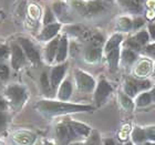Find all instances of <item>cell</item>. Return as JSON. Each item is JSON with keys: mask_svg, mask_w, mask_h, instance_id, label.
Masks as SVG:
<instances>
[{"mask_svg": "<svg viewBox=\"0 0 155 145\" xmlns=\"http://www.w3.org/2000/svg\"><path fill=\"white\" fill-rule=\"evenodd\" d=\"M119 22H120V28L123 30H129L131 28V23H132L129 19H126V18H122Z\"/></svg>", "mask_w": 155, "mask_h": 145, "instance_id": "obj_28", "label": "cell"}, {"mask_svg": "<svg viewBox=\"0 0 155 145\" xmlns=\"http://www.w3.org/2000/svg\"><path fill=\"white\" fill-rule=\"evenodd\" d=\"M104 144L105 145H114V142L112 141V140H105V142H104Z\"/></svg>", "mask_w": 155, "mask_h": 145, "instance_id": "obj_38", "label": "cell"}, {"mask_svg": "<svg viewBox=\"0 0 155 145\" xmlns=\"http://www.w3.org/2000/svg\"><path fill=\"white\" fill-rule=\"evenodd\" d=\"M146 136H147L149 139L155 141V127H151V129L147 130V131H146Z\"/></svg>", "mask_w": 155, "mask_h": 145, "instance_id": "obj_32", "label": "cell"}, {"mask_svg": "<svg viewBox=\"0 0 155 145\" xmlns=\"http://www.w3.org/2000/svg\"><path fill=\"white\" fill-rule=\"evenodd\" d=\"M126 145H132V144H131V143H127V144H126Z\"/></svg>", "mask_w": 155, "mask_h": 145, "instance_id": "obj_41", "label": "cell"}, {"mask_svg": "<svg viewBox=\"0 0 155 145\" xmlns=\"http://www.w3.org/2000/svg\"><path fill=\"white\" fill-rule=\"evenodd\" d=\"M67 64H60V65H57L55 68H53L51 72V85L53 89L58 87L61 80L63 79L64 77V73L67 71Z\"/></svg>", "mask_w": 155, "mask_h": 145, "instance_id": "obj_9", "label": "cell"}, {"mask_svg": "<svg viewBox=\"0 0 155 145\" xmlns=\"http://www.w3.org/2000/svg\"><path fill=\"white\" fill-rule=\"evenodd\" d=\"M37 109L45 114H64L71 112H82L91 111L92 107L89 105H79L70 104L65 102H55V101H40L37 104Z\"/></svg>", "mask_w": 155, "mask_h": 145, "instance_id": "obj_1", "label": "cell"}, {"mask_svg": "<svg viewBox=\"0 0 155 145\" xmlns=\"http://www.w3.org/2000/svg\"><path fill=\"white\" fill-rule=\"evenodd\" d=\"M119 1L124 8L133 12H140L142 10L143 3L145 2V0H119Z\"/></svg>", "mask_w": 155, "mask_h": 145, "instance_id": "obj_10", "label": "cell"}, {"mask_svg": "<svg viewBox=\"0 0 155 145\" xmlns=\"http://www.w3.org/2000/svg\"><path fill=\"white\" fill-rule=\"evenodd\" d=\"M9 77V69L6 64H0V79L7 80Z\"/></svg>", "mask_w": 155, "mask_h": 145, "instance_id": "obj_26", "label": "cell"}, {"mask_svg": "<svg viewBox=\"0 0 155 145\" xmlns=\"http://www.w3.org/2000/svg\"><path fill=\"white\" fill-rule=\"evenodd\" d=\"M72 93V85L69 81H64L60 87L59 90V99L61 101H67L69 100V97H71Z\"/></svg>", "mask_w": 155, "mask_h": 145, "instance_id": "obj_14", "label": "cell"}, {"mask_svg": "<svg viewBox=\"0 0 155 145\" xmlns=\"http://www.w3.org/2000/svg\"><path fill=\"white\" fill-rule=\"evenodd\" d=\"M152 93H153V95H154V97H155V90H154V91H153Z\"/></svg>", "mask_w": 155, "mask_h": 145, "instance_id": "obj_39", "label": "cell"}, {"mask_svg": "<svg viewBox=\"0 0 155 145\" xmlns=\"http://www.w3.org/2000/svg\"><path fill=\"white\" fill-rule=\"evenodd\" d=\"M70 125L73 127V130L75 131L78 135H87L89 132H90V129L87 126L83 125V124H80V123H75V122H71Z\"/></svg>", "mask_w": 155, "mask_h": 145, "instance_id": "obj_18", "label": "cell"}, {"mask_svg": "<svg viewBox=\"0 0 155 145\" xmlns=\"http://www.w3.org/2000/svg\"><path fill=\"white\" fill-rule=\"evenodd\" d=\"M149 29H150V33H151L152 38L155 39V25H151Z\"/></svg>", "mask_w": 155, "mask_h": 145, "instance_id": "obj_35", "label": "cell"}, {"mask_svg": "<svg viewBox=\"0 0 155 145\" xmlns=\"http://www.w3.org/2000/svg\"><path fill=\"white\" fill-rule=\"evenodd\" d=\"M9 48L7 45H0V61L2 59H7L9 57Z\"/></svg>", "mask_w": 155, "mask_h": 145, "instance_id": "obj_27", "label": "cell"}, {"mask_svg": "<svg viewBox=\"0 0 155 145\" xmlns=\"http://www.w3.org/2000/svg\"><path fill=\"white\" fill-rule=\"evenodd\" d=\"M127 44H129V47H131V48H133V49H137V50L140 49V44L137 43V41L135 40V38L130 39L129 41H127Z\"/></svg>", "mask_w": 155, "mask_h": 145, "instance_id": "obj_31", "label": "cell"}, {"mask_svg": "<svg viewBox=\"0 0 155 145\" xmlns=\"http://www.w3.org/2000/svg\"><path fill=\"white\" fill-rule=\"evenodd\" d=\"M121 101H122V105L125 107L126 110H131L133 109V102L131 101V99L129 97V95H124V94H121Z\"/></svg>", "mask_w": 155, "mask_h": 145, "instance_id": "obj_23", "label": "cell"}, {"mask_svg": "<svg viewBox=\"0 0 155 145\" xmlns=\"http://www.w3.org/2000/svg\"><path fill=\"white\" fill-rule=\"evenodd\" d=\"M61 26L60 23H51V25H48L43 28V30L41 31L40 36H39V39L42 40V41H47V40H50L53 37L57 36V33L59 32Z\"/></svg>", "mask_w": 155, "mask_h": 145, "instance_id": "obj_8", "label": "cell"}, {"mask_svg": "<svg viewBox=\"0 0 155 145\" xmlns=\"http://www.w3.org/2000/svg\"><path fill=\"white\" fill-rule=\"evenodd\" d=\"M144 145H155V144H144Z\"/></svg>", "mask_w": 155, "mask_h": 145, "instance_id": "obj_40", "label": "cell"}, {"mask_svg": "<svg viewBox=\"0 0 155 145\" xmlns=\"http://www.w3.org/2000/svg\"><path fill=\"white\" fill-rule=\"evenodd\" d=\"M120 59V53H119V48L114 49L112 51L107 52V62L110 65L111 71H115L117 68V63H119Z\"/></svg>", "mask_w": 155, "mask_h": 145, "instance_id": "obj_15", "label": "cell"}, {"mask_svg": "<svg viewBox=\"0 0 155 145\" xmlns=\"http://www.w3.org/2000/svg\"><path fill=\"white\" fill-rule=\"evenodd\" d=\"M20 45L22 48L23 52L26 53V55L29 58V60L33 63H38L40 61V57H39V53L37 51V49L35 48V45L31 43V41H29L28 39L21 38L19 39Z\"/></svg>", "mask_w": 155, "mask_h": 145, "instance_id": "obj_5", "label": "cell"}, {"mask_svg": "<svg viewBox=\"0 0 155 145\" xmlns=\"http://www.w3.org/2000/svg\"><path fill=\"white\" fill-rule=\"evenodd\" d=\"M136 55L134 54V52H132L131 50H124L122 54V60L124 63L126 64H131L132 62L135 61Z\"/></svg>", "mask_w": 155, "mask_h": 145, "instance_id": "obj_20", "label": "cell"}, {"mask_svg": "<svg viewBox=\"0 0 155 145\" xmlns=\"http://www.w3.org/2000/svg\"><path fill=\"white\" fill-rule=\"evenodd\" d=\"M67 53H68V39H67V37H62L59 41L55 60L58 62L64 61V59L67 58Z\"/></svg>", "mask_w": 155, "mask_h": 145, "instance_id": "obj_11", "label": "cell"}, {"mask_svg": "<svg viewBox=\"0 0 155 145\" xmlns=\"http://www.w3.org/2000/svg\"><path fill=\"white\" fill-rule=\"evenodd\" d=\"M53 21H54V16L51 12V10L49 9V8H47L45 13V18H43V22H45V26H48V25H51Z\"/></svg>", "mask_w": 155, "mask_h": 145, "instance_id": "obj_24", "label": "cell"}, {"mask_svg": "<svg viewBox=\"0 0 155 145\" xmlns=\"http://www.w3.org/2000/svg\"><path fill=\"white\" fill-rule=\"evenodd\" d=\"M6 122H7V116L5 113L0 112V131H2L6 126Z\"/></svg>", "mask_w": 155, "mask_h": 145, "instance_id": "obj_30", "label": "cell"}, {"mask_svg": "<svg viewBox=\"0 0 155 145\" xmlns=\"http://www.w3.org/2000/svg\"><path fill=\"white\" fill-rule=\"evenodd\" d=\"M85 9H87V13H97L101 10H103V6L99 1H91L85 5Z\"/></svg>", "mask_w": 155, "mask_h": 145, "instance_id": "obj_17", "label": "cell"}, {"mask_svg": "<svg viewBox=\"0 0 155 145\" xmlns=\"http://www.w3.org/2000/svg\"><path fill=\"white\" fill-rule=\"evenodd\" d=\"M112 92V87L107 81L101 80L97 84V91H95V101L97 104H102L104 100L107 97V95Z\"/></svg>", "mask_w": 155, "mask_h": 145, "instance_id": "obj_6", "label": "cell"}, {"mask_svg": "<svg viewBox=\"0 0 155 145\" xmlns=\"http://www.w3.org/2000/svg\"><path fill=\"white\" fill-rule=\"evenodd\" d=\"M154 74H155V73H154Z\"/></svg>", "mask_w": 155, "mask_h": 145, "instance_id": "obj_43", "label": "cell"}, {"mask_svg": "<svg viewBox=\"0 0 155 145\" xmlns=\"http://www.w3.org/2000/svg\"><path fill=\"white\" fill-rule=\"evenodd\" d=\"M151 102V94L150 93H143L141 94L137 99V105L143 107V105H147Z\"/></svg>", "mask_w": 155, "mask_h": 145, "instance_id": "obj_22", "label": "cell"}, {"mask_svg": "<svg viewBox=\"0 0 155 145\" xmlns=\"http://www.w3.org/2000/svg\"><path fill=\"white\" fill-rule=\"evenodd\" d=\"M145 51L151 55H154L155 57V44H152V45H149L147 48L145 49Z\"/></svg>", "mask_w": 155, "mask_h": 145, "instance_id": "obj_34", "label": "cell"}, {"mask_svg": "<svg viewBox=\"0 0 155 145\" xmlns=\"http://www.w3.org/2000/svg\"><path fill=\"white\" fill-rule=\"evenodd\" d=\"M6 95L8 97L15 107H20L25 103L27 99V91L26 89L21 85H9L6 90Z\"/></svg>", "mask_w": 155, "mask_h": 145, "instance_id": "obj_2", "label": "cell"}, {"mask_svg": "<svg viewBox=\"0 0 155 145\" xmlns=\"http://www.w3.org/2000/svg\"><path fill=\"white\" fill-rule=\"evenodd\" d=\"M107 1H111V0H107Z\"/></svg>", "mask_w": 155, "mask_h": 145, "instance_id": "obj_42", "label": "cell"}, {"mask_svg": "<svg viewBox=\"0 0 155 145\" xmlns=\"http://www.w3.org/2000/svg\"><path fill=\"white\" fill-rule=\"evenodd\" d=\"M144 25V21H143L142 19H136L134 20V22H133V28L134 29H137V28H140L141 26H143Z\"/></svg>", "mask_w": 155, "mask_h": 145, "instance_id": "obj_33", "label": "cell"}, {"mask_svg": "<svg viewBox=\"0 0 155 145\" xmlns=\"http://www.w3.org/2000/svg\"><path fill=\"white\" fill-rule=\"evenodd\" d=\"M75 81H77L78 89L82 92H91L95 85L93 77L79 70L75 71Z\"/></svg>", "mask_w": 155, "mask_h": 145, "instance_id": "obj_3", "label": "cell"}, {"mask_svg": "<svg viewBox=\"0 0 155 145\" xmlns=\"http://www.w3.org/2000/svg\"><path fill=\"white\" fill-rule=\"evenodd\" d=\"M90 145H100V143H99V140L95 137V139L92 140V142L90 143Z\"/></svg>", "mask_w": 155, "mask_h": 145, "instance_id": "obj_37", "label": "cell"}, {"mask_svg": "<svg viewBox=\"0 0 155 145\" xmlns=\"http://www.w3.org/2000/svg\"><path fill=\"white\" fill-rule=\"evenodd\" d=\"M135 40L137 41V43H139L140 45H142L149 41V35H147L145 31H142V32H140L139 35L135 37Z\"/></svg>", "mask_w": 155, "mask_h": 145, "instance_id": "obj_25", "label": "cell"}, {"mask_svg": "<svg viewBox=\"0 0 155 145\" xmlns=\"http://www.w3.org/2000/svg\"><path fill=\"white\" fill-rule=\"evenodd\" d=\"M59 41H60L59 39H54V40H52L48 44V47L45 48V59L48 60V62H52L53 59L57 57Z\"/></svg>", "mask_w": 155, "mask_h": 145, "instance_id": "obj_13", "label": "cell"}, {"mask_svg": "<svg viewBox=\"0 0 155 145\" xmlns=\"http://www.w3.org/2000/svg\"><path fill=\"white\" fill-rule=\"evenodd\" d=\"M41 84H42V87H43V90L45 92H48L50 90V85H49V80H48V77H47V74L43 73L41 77Z\"/></svg>", "mask_w": 155, "mask_h": 145, "instance_id": "obj_29", "label": "cell"}, {"mask_svg": "<svg viewBox=\"0 0 155 145\" xmlns=\"http://www.w3.org/2000/svg\"><path fill=\"white\" fill-rule=\"evenodd\" d=\"M130 81H131L132 84L134 85L136 92H137V91H141V90H145V89L151 87V82H150V81H143V80H139V81L130 80Z\"/></svg>", "mask_w": 155, "mask_h": 145, "instance_id": "obj_19", "label": "cell"}, {"mask_svg": "<svg viewBox=\"0 0 155 145\" xmlns=\"http://www.w3.org/2000/svg\"><path fill=\"white\" fill-rule=\"evenodd\" d=\"M101 58V47L91 44L85 51V59L89 62H97Z\"/></svg>", "mask_w": 155, "mask_h": 145, "instance_id": "obj_12", "label": "cell"}, {"mask_svg": "<svg viewBox=\"0 0 155 145\" xmlns=\"http://www.w3.org/2000/svg\"><path fill=\"white\" fill-rule=\"evenodd\" d=\"M133 139L137 143L142 142V141H144V140L146 139V132L141 129H136L135 131L133 132Z\"/></svg>", "mask_w": 155, "mask_h": 145, "instance_id": "obj_21", "label": "cell"}, {"mask_svg": "<svg viewBox=\"0 0 155 145\" xmlns=\"http://www.w3.org/2000/svg\"><path fill=\"white\" fill-rule=\"evenodd\" d=\"M11 51H12V59H11V63H12L13 69H20L25 64L26 58H25V52L22 48L18 44H12L11 47Z\"/></svg>", "mask_w": 155, "mask_h": 145, "instance_id": "obj_7", "label": "cell"}, {"mask_svg": "<svg viewBox=\"0 0 155 145\" xmlns=\"http://www.w3.org/2000/svg\"><path fill=\"white\" fill-rule=\"evenodd\" d=\"M7 107V104L6 102L3 100H0V112H2V111H5Z\"/></svg>", "mask_w": 155, "mask_h": 145, "instance_id": "obj_36", "label": "cell"}, {"mask_svg": "<svg viewBox=\"0 0 155 145\" xmlns=\"http://www.w3.org/2000/svg\"><path fill=\"white\" fill-rule=\"evenodd\" d=\"M78 134L70 124L69 125H59L57 127V136H58L59 142L62 145H67Z\"/></svg>", "mask_w": 155, "mask_h": 145, "instance_id": "obj_4", "label": "cell"}, {"mask_svg": "<svg viewBox=\"0 0 155 145\" xmlns=\"http://www.w3.org/2000/svg\"><path fill=\"white\" fill-rule=\"evenodd\" d=\"M121 41H122V36H121V35H114V36L109 40L107 45H105L107 52H110V51H112V50H114V49L119 48V44Z\"/></svg>", "mask_w": 155, "mask_h": 145, "instance_id": "obj_16", "label": "cell"}]
</instances>
